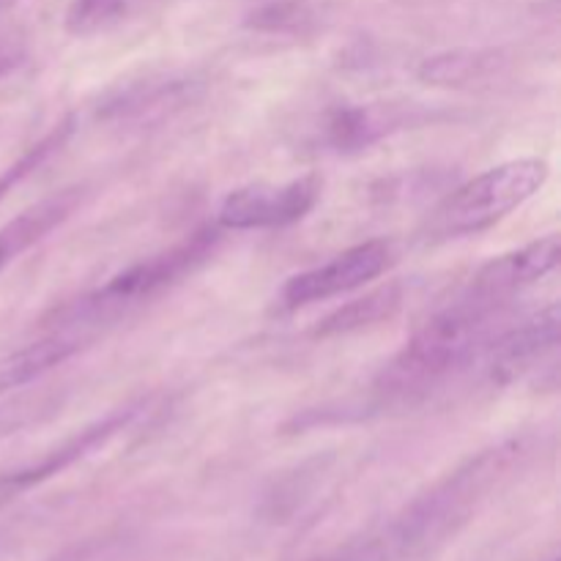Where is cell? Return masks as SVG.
<instances>
[{"label": "cell", "instance_id": "obj_1", "mask_svg": "<svg viewBox=\"0 0 561 561\" xmlns=\"http://www.w3.org/2000/svg\"><path fill=\"white\" fill-rule=\"evenodd\" d=\"M499 307L502 305L463 294L458 301L436 312L378 373L373 383L378 398L389 403H409L447 381L485 345Z\"/></svg>", "mask_w": 561, "mask_h": 561}, {"label": "cell", "instance_id": "obj_2", "mask_svg": "<svg viewBox=\"0 0 561 561\" xmlns=\"http://www.w3.org/2000/svg\"><path fill=\"white\" fill-rule=\"evenodd\" d=\"M548 164L542 159H515L474 175L449 192L427 219V239L449 241L477 236L524 206L546 186Z\"/></svg>", "mask_w": 561, "mask_h": 561}, {"label": "cell", "instance_id": "obj_3", "mask_svg": "<svg viewBox=\"0 0 561 561\" xmlns=\"http://www.w3.org/2000/svg\"><path fill=\"white\" fill-rule=\"evenodd\" d=\"M217 230H201V233L190 236V239L181 241V244L170 247V250L159 252V255L148 257V261L135 263V266H129L126 272H121L118 277L110 279V283L104 285V288H99L96 294L82 299L80 316L107 318L126 310V307L151 299L159 290L179 283L184 274L195 272L203 261H208L214 247H217Z\"/></svg>", "mask_w": 561, "mask_h": 561}, {"label": "cell", "instance_id": "obj_4", "mask_svg": "<svg viewBox=\"0 0 561 561\" xmlns=\"http://www.w3.org/2000/svg\"><path fill=\"white\" fill-rule=\"evenodd\" d=\"M321 197V181L316 175L288 181V184L239 186L222 201L217 211L225 230H266L299 222L316 208Z\"/></svg>", "mask_w": 561, "mask_h": 561}, {"label": "cell", "instance_id": "obj_5", "mask_svg": "<svg viewBox=\"0 0 561 561\" xmlns=\"http://www.w3.org/2000/svg\"><path fill=\"white\" fill-rule=\"evenodd\" d=\"M392 244H387L381 239L365 241V244H356L351 250L340 252L337 257H332L323 266L294 274L285 283L279 299H283V305L288 310H296V307L327 301L332 296H343L348 290H356L362 285L373 283L376 277H381L392 266Z\"/></svg>", "mask_w": 561, "mask_h": 561}, {"label": "cell", "instance_id": "obj_6", "mask_svg": "<svg viewBox=\"0 0 561 561\" xmlns=\"http://www.w3.org/2000/svg\"><path fill=\"white\" fill-rule=\"evenodd\" d=\"M559 257L561 241L557 233L546 236L540 241H531V244L520 247V250L507 252V255H499L491 263H485L469 283L466 296L504 305L510 296L548 277L559 266Z\"/></svg>", "mask_w": 561, "mask_h": 561}, {"label": "cell", "instance_id": "obj_7", "mask_svg": "<svg viewBox=\"0 0 561 561\" xmlns=\"http://www.w3.org/2000/svg\"><path fill=\"white\" fill-rule=\"evenodd\" d=\"M425 118V110L411 102L351 104V107H337L327 115L323 140L340 153L362 151V148H370L381 137L394 135L405 126L422 124Z\"/></svg>", "mask_w": 561, "mask_h": 561}, {"label": "cell", "instance_id": "obj_8", "mask_svg": "<svg viewBox=\"0 0 561 561\" xmlns=\"http://www.w3.org/2000/svg\"><path fill=\"white\" fill-rule=\"evenodd\" d=\"M559 332H561V310L559 305L546 307L537 316H531L529 321H524L520 327L504 332L496 343L488 348V367H491L493 381H515L518 376H524L526 370L537 365V362L546 359L548 354H553L559 345Z\"/></svg>", "mask_w": 561, "mask_h": 561}, {"label": "cell", "instance_id": "obj_9", "mask_svg": "<svg viewBox=\"0 0 561 561\" xmlns=\"http://www.w3.org/2000/svg\"><path fill=\"white\" fill-rule=\"evenodd\" d=\"M135 420H137V409L113 411V414L104 416V420H99V422H93V425L85 427V431L75 433L69 442L60 444L55 453H49L47 458L42 460V463L31 466V469L16 471V474H11V477H5L3 485L31 488V485H36V482L47 480V477H55L58 471L75 466L77 460L88 458L93 449H99V447H104L107 442H113V438L118 436V433H124L126 427H129Z\"/></svg>", "mask_w": 561, "mask_h": 561}, {"label": "cell", "instance_id": "obj_10", "mask_svg": "<svg viewBox=\"0 0 561 561\" xmlns=\"http://www.w3.org/2000/svg\"><path fill=\"white\" fill-rule=\"evenodd\" d=\"M504 66L507 60L496 49H449V53H438L422 60L416 77L425 85L469 88L499 77Z\"/></svg>", "mask_w": 561, "mask_h": 561}, {"label": "cell", "instance_id": "obj_11", "mask_svg": "<svg viewBox=\"0 0 561 561\" xmlns=\"http://www.w3.org/2000/svg\"><path fill=\"white\" fill-rule=\"evenodd\" d=\"M77 203H80V190H66L60 192V195H53L47 197V201L36 203L33 208L22 211L14 222L5 225V228L0 230V272H3V266L11 257L25 252L27 247H33L38 239H44L49 230L58 228V225L75 211Z\"/></svg>", "mask_w": 561, "mask_h": 561}, {"label": "cell", "instance_id": "obj_12", "mask_svg": "<svg viewBox=\"0 0 561 561\" xmlns=\"http://www.w3.org/2000/svg\"><path fill=\"white\" fill-rule=\"evenodd\" d=\"M403 285L389 283L383 288L370 290L359 299L348 301L345 307L334 310L332 316L323 318L316 327V337H337V334L359 332V329L376 327V323L389 321L403 305Z\"/></svg>", "mask_w": 561, "mask_h": 561}, {"label": "cell", "instance_id": "obj_13", "mask_svg": "<svg viewBox=\"0 0 561 561\" xmlns=\"http://www.w3.org/2000/svg\"><path fill=\"white\" fill-rule=\"evenodd\" d=\"M77 351V343L69 337H44L38 343L25 345L20 351L0 356V394L11 389L27 387L31 381L42 378L53 367L64 365Z\"/></svg>", "mask_w": 561, "mask_h": 561}, {"label": "cell", "instance_id": "obj_14", "mask_svg": "<svg viewBox=\"0 0 561 561\" xmlns=\"http://www.w3.org/2000/svg\"><path fill=\"white\" fill-rule=\"evenodd\" d=\"M192 80H142L121 91L113 102H107L104 115L115 118H140L148 113H164L175 104L192 99Z\"/></svg>", "mask_w": 561, "mask_h": 561}, {"label": "cell", "instance_id": "obj_15", "mask_svg": "<svg viewBox=\"0 0 561 561\" xmlns=\"http://www.w3.org/2000/svg\"><path fill=\"white\" fill-rule=\"evenodd\" d=\"M135 0H75L66 11V31L75 36H91L115 25Z\"/></svg>", "mask_w": 561, "mask_h": 561}, {"label": "cell", "instance_id": "obj_16", "mask_svg": "<svg viewBox=\"0 0 561 561\" xmlns=\"http://www.w3.org/2000/svg\"><path fill=\"white\" fill-rule=\"evenodd\" d=\"M316 14L301 0H279V3H266L247 16V27L261 33H299L312 25Z\"/></svg>", "mask_w": 561, "mask_h": 561}, {"label": "cell", "instance_id": "obj_17", "mask_svg": "<svg viewBox=\"0 0 561 561\" xmlns=\"http://www.w3.org/2000/svg\"><path fill=\"white\" fill-rule=\"evenodd\" d=\"M69 131H71V121H66V124H60L58 129L53 131V135L44 137V140L38 142V146L33 148L31 153H25V157H22L20 162L14 164V168L5 170V173L0 175V197H3L5 192H9L11 186L16 184V181H22V179H25V175H31L33 170H36L38 164H42L44 159H47L49 153L55 151V148L64 146V140H66V137H69Z\"/></svg>", "mask_w": 561, "mask_h": 561}, {"label": "cell", "instance_id": "obj_18", "mask_svg": "<svg viewBox=\"0 0 561 561\" xmlns=\"http://www.w3.org/2000/svg\"><path fill=\"white\" fill-rule=\"evenodd\" d=\"M42 409V403H9L0 405V438L11 436L14 431H20L27 420L33 416V411Z\"/></svg>", "mask_w": 561, "mask_h": 561}, {"label": "cell", "instance_id": "obj_19", "mask_svg": "<svg viewBox=\"0 0 561 561\" xmlns=\"http://www.w3.org/2000/svg\"><path fill=\"white\" fill-rule=\"evenodd\" d=\"M22 58H25V55H22V49L0 47V80H3V77H9L14 69H20Z\"/></svg>", "mask_w": 561, "mask_h": 561}, {"label": "cell", "instance_id": "obj_20", "mask_svg": "<svg viewBox=\"0 0 561 561\" xmlns=\"http://www.w3.org/2000/svg\"><path fill=\"white\" fill-rule=\"evenodd\" d=\"M14 3H20V0H0V11L9 9V5H14Z\"/></svg>", "mask_w": 561, "mask_h": 561}]
</instances>
